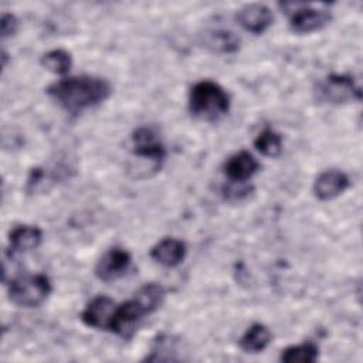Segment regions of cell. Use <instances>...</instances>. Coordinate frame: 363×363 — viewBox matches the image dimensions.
<instances>
[{
    "mask_svg": "<svg viewBox=\"0 0 363 363\" xmlns=\"http://www.w3.org/2000/svg\"><path fill=\"white\" fill-rule=\"evenodd\" d=\"M47 94L68 113L78 115L91 109L112 94L108 79L94 75L67 77L47 88Z\"/></svg>",
    "mask_w": 363,
    "mask_h": 363,
    "instance_id": "1",
    "label": "cell"
},
{
    "mask_svg": "<svg viewBox=\"0 0 363 363\" xmlns=\"http://www.w3.org/2000/svg\"><path fill=\"white\" fill-rule=\"evenodd\" d=\"M230 95L217 82L203 79L196 82L189 92V111L201 121L214 122L230 111Z\"/></svg>",
    "mask_w": 363,
    "mask_h": 363,
    "instance_id": "2",
    "label": "cell"
},
{
    "mask_svg": "<svg viewBox=\"0 0 363 363\" xmlns=\"http://www.w3.org/2000/svg\"><path fill=\"white\" fill-rule=\"evenodd\" d=\"M51 291V281L45 274H24L10 281L7 294L14 305L34 308L41 305Z\"/></svg>",
    "mask_w": 363,
    "mask_h": 363,
    "instance_id": "3",
    "label": "cell"
},
{
    "mask_svg": "<svg viewBox=\"0 0 363 363\" xmlns=\"http://www.w3.org/2000/svg\"><path fill=\"white\" fill-rule=\"evenodd\" d=\"M289 16V28L296 34H309L329 24L332 16L326 9H315L308 3H281Z\"/></svg>",
    "mask_w": 363,
    "mask_h": 363,
    "instance_id": "4",
    "label": "cell"
},
{
    "mask_svg": "<svg viewBox=\"0 0 363 363\" xmlns=\"http://www.w3.org/2000/svg\"><path fill=\"white\" fill-rule=\"evenodd\" d=\"M319 98L328 104L342 105L360 101L362 91L350 75L330 74L318 86Z\"/></svg>",
    "mask_w": 363,
    "mask_h": 363,
    "instance_id": "5",
    "label": "cell"
},
{
    "mask_svg": "<svg viewBox=\"0 0 363 363\" xmlns=\"http://www.w3.org/2000/svg\"><path fill=\"white\" fill-rule=\"evenodd\" d=\"M146 315H150L149 311L139 302V299L133 296L132 299H128L126 302L116 305V309L109 326V332L115 333L122 339H130L138 325Z\"/></svg>",
    "mask_w": 363,
    "mask_h": 363,
    "instance_id": "6",
    "label": "cell"
},
{
    "mask_svg": "<svg viewBox=\"0 0 363 363\" xmlns=\"http://www.w3.org/2000/svg\"><path fill=\"white\" fill-rule=\"evenodd\" d=\"M132 147L135 156L150 160L155 169H159L166 157V147L152 126H140L132 133Z\"/></svg>",
    "mask_w": 363,
    "mask_h": 363,
    "instance_id": "7",
    "label": "cell"
},
{
    "mask_svg": "<svg viewBox=\"0 0 363 363\" xmlns=\"http://www.w3.org/2000/svg\"><path fill=\"white\" fill-rule=\"evenodd\" d=\"M130 254L119 247L109 248L96 262L95 275L104 282H112L122 278L130 268Z\"/></svg>",
    "mask_w": 363,
    "mask_h": 363,
    "instance_id": "8",
    "label": "cell"
},
{
    "mask_svg": "<svg viewBox=\"0 0 363 363\" xmlns=\"http://www.w3.org/2000/svg\"><path fill=\"white\" fill-rule=\"evenodd\" d=\"M116 302L111 299L109 296L99 295L94 298L85 309L81 312V320L84 325L88 328L99 329V330H109L115 309H116Z\"/></svg>",
    "mask_w": 363,
    "mask_h": 363,
    "instance_id": "9",
    "label": "cell"
},
{
    "mask_svg": "<svg viewBox=\"0 0 363 363\" xmlns=\"http://www.w3.org/2000/svg\"><path fill=\"white\" fill-rule=\"evenodd\" d=\"M238 24L251 34H262L272 24L274 16L268 6L261 3H251L238 10L235 16Z\"/></svg>",
    "mask_w": 363,
    "mask_h": 363,
    "instance_id": "10",
    "label": "cell"
},
{
    "mask_svg": "<svg viewBox=\"0 0 363 363\" xmlns=\"http://www.w3.org/2000/svg\"><path fill=\"white\" fill-rule=\"evenodd\" d=\"M349 184L350 182L346 173H343L342 170L330 169L322 172L316 177L313 183V193L316 199L322 201H329L339 197L349 187Z\"/></svg>",
    "mask_w": 363,
    "mask_h": 363,
    "instance_id": "11",
    "label": "cell"
},
{
    "mask_svg": "<svg viewBox=\"0 0 363 363\" xmlns=\"http://www.w3.org/2000/svg\"><path fill=\"white\" fill-rule=\"evenodd\" d=\"M186 254H187V247L184 241L179 238H172V237L160 240L150 250V258L167 268H174L180 265L186 258Z\"/></svg>",
    "mask_w": 363,
    "mask_h": 363,
    "instance_id": "12",
    "label": "cell"
},
{
    "mask_svg": "<svg viewBox=\"0 0 363 363\" xmlns=\"http://www.w3.org/2000/svg\"><path fill=\"white\" fill-rule=\"evenodd\" d=\"M258 169V160L247 150L234 153L224 163V173L228 182H248Z\"/></svg>",
    "mask_w": 363,
    "mask_h": 363,
    "instance_id": "13",
    "label": "cell"
},
{
    "mask_svg": "<svg viewBox=\"0 0 363 363\" xmlns=\"http://www.w3.org/2000/svg\"><path fill=\"white\" fill-rule=\"evenodd\" d=\"M43 241V231L35 225H17L9 234V247L14 252H28L35 250Z\"/></svg>",
    "mask_w": 363,
    "mask_h": 363,
    "instance_id": "14",
    "label": "cell"
},
{
    "mask_svg": "<svg viewBox=\"0 0 363 363\" xmlns=\"http://www.w3.org/2000/svg\"><path fill=\"white\" fill-rule=\"evenodd\" d=\"M201 44L213 52L234 54L240 50L241 40L230 30H208L201 35Z\"/></svg>",
    "mask_w": 363,
    "mask_h": 363,
    "instance_id": "15",
    "label": "cell"
},
{
    "mask_svg": "<svg viewBox=\"0 0 363 363\" xmlns=\"http://www.w3.org/2000/svg\"><path fill=\"white\" fill-rule=\"evenodd\" d=\"M271 337L272 335L265 325L252 323L240 337L238 345L245 353H259L269 345Z\"/></svg>",
    "mask_w": 363,
    "mask_h": 363,
    "instance_id": "16",
    "label": "cell"
},
{
    "mask_svg": "<svg viewBox=\"0 0 363 363\" xmlns=\"http://www.w3.org/2000/svg\"><path fill=\"white\" fill-rule=\"evenodd\" d=\"M319 356V347L313 342L292 345L281 352L279 360L285 363H312Z\"/></svg>",
    "mask_w": 363,
    "mask_h": 363,
    "instance_id": "17",
    "label": "cell"
},
{
    "mask_svg": "<svg viewBox=\"0 0 363 363\" xmlns=\"http://www.w3.org/2000/svg\"><path fill=\"white\" fill-rule=\"evenodd\" d=\"M254 147L267 157H277L282 152V136L278 132L267 128L254 139Z\"/></svg>",
    "mask_w": 363,
    "mask_h": 363,
    "instance_id": "18",
    "label": "cell"
},
{
    "mask_svg": "<svg viewBox=\"0 0 363 363\" xmlns=\"http://www.w3.org/2000/svg\"><path fill=\"white\" fill-rule=\"evenodd\" d=\"M41 65L52 74L65 75L69 72L72 65L71 54L62 48H55L45 52L41 57Z\"/></svg>",
    "mask_w": 363,
    "mask_h": 363,
    "instance_id": "19",
    "label": "cell"
},
{
    "mask_svg": "<svg viewBox=\"0 0 363 363\" xmlns=\"http://www.w3.org/2000/svg\"><path fill=\"white\" fill-rule=\"evenodd\" d=\"M252 191V186H250L247 182H228L223 187V196L227 200L237 201L248 197Z\"/></svg>",
    "mask_w": 363,
    "mask_h": 363,
    "instance_id": "20",
    "label": "cell"
},
{
    "mask_svg": "<svg viewBox=\"0 0 363 363\" xmlns=\"http://www.w3.org/2000/svg\"><path fill=\"white\" fill-rule=\"evenodd\" d=\"M18 30V20L14 14L6 13L1 16L0 20V33H1V38H7L11 37L17 33Z\"/></svg>",
    "mask_w": 363,
    "mask_h": 363,
    "instance_id": "21",
    "label": "cell"
}]
</instances>
